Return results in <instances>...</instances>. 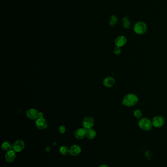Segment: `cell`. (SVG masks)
<instances>
[{"mask_svg": "<svg viewBox=\"0 0 167 167\" xmlns=\"http://www.w3.org/2000/svg\"><path fill=\"white\" fill-rule=\"evenodd\" d=\"M36 126L37 129L40 130L45 129L48 127V123L45 119L40 118L36 119Z\"/></svg>", "mask_w": 167, "mask_h": 167, "instance_id": "6", "label": "cell"}, {"mask_svg": "<svg viewBox=\"0 0 167 167\" xmlns=\"http://www.w3.org/2000/svg\"><path fill=\"white\" fill-rule=\"evenodd\" d=\"M59 151L62 155H67L69 153H70V149L67 146H61L59 149Z\"/></svg>", "mask_w": 167, "mask_h": 167, "instance_id": "17", "label": "cell"}, {"mask_svg": "<svg viewBox=\"0 0 167 167\" xmlns=\"http://www.w3.org/2000/svg\"><path fill=\"white\" fill-rule=\"evenodd\" d=\"M25 148V143L21 140H18L15 141L13 145L12 149L15 152H20Z\"/></svg>", "mask_w": 167, "mask_h": 167, "instance_id": "7", "label": "cell"}, {"mask_svg": "<svg viewBox=\"0 0 167 167\" xmlns=\"http://www.w3.org/2000/svg\"><path fill=\"white\" fill-rule=\"evenodd\" d=\"M59 132L61 134H63L65 133V132H66V127L64 125L60 126V127H59Z\"/></svg>", "mask_w": 167, "mask_h": 167, "instance_id": "21", "label": "cell"}, {"mask_svg": "<svg viewBox=\"0 0 167 167\" xmlns=\"http://www.w3.org/2000/svg\"><path fill=\"white\" fill-rule=\"evenodd\" d=\"M44 114L41 112H39L38 114V117L37 118H44Z\"/></svg>", "mask_w": 167, "mask_h": 167, "instance_id": "22", "label": "cell"}, {"mask_svg": "<svg viewBox=\"0 0 167 167\" xmlns=\"http://www.w3.org/2000/svg\"><path fill=\"white\" fill-rule=\"evenodd\" d=\"M75 136L77 139H82L86 136V129L83 128H79L77 129L75 132Z\"/></svg>", "mask_w": 167, "mask_h": 167, "instance_id": "9", "label": "cell"}, {"mask_svg": "<svg viewBox=\"0 0 167 167\" xmlns=\"http://www.w3.org/2000/svg\"><path fill=\"white\" fill-rule=\"evenodd\" d=\"M139 101L137 96L134 93H129L123 98L122 104L126 107H133L136 105Z\"/></svg>", "mask_w": 167, "mask_h": 167, "instance_id": "1", "label": "cell"}, {"mask_svg": "<svg viewBox=\"0 0 167 167\" xmlns=\"http://www.w3.org/2000/svg\"><path fill=\"white\" fill-rule=\"evenodd\" d=\"M115 84V80L112 77H107L104 79L103 84L107 88H111Z\"/></svg>", "mask_w": 167, "mask_h": 167, "instance_id": "11", "label": "cell"}, {"mask_svg": "<svg viewBox=\"0 0 167 167\" xmlns=\"http://www.w3.org/2000/svg\"><path fill=\"white\" fill-rule=\"evenodd\" d=\"M152 126L156 128L162 127L165 124L164 118L161 116H156L153 117L151 121Z\"/></svg>", "mask_w": 167, "mask_h": 167, "instance_id": "4", "label": "cell"}, {"mask_svg": "<svg viewBox=\"0 0 167 167\" xmlns=\"http://www.w3.org/2000/svg\"><path fill=\"white\" fill-rule=\"evenodd\" d=\"M81 147L78 145H73L70 149V154L72 156H77L80 153Z\"/></svg>", "mask_w": 167, "mask_h": 167, "instance_id": "13", "label": "cell"}, {"mask_svg": "<svg viewBox=\"0 0 167 167\" xmlns=\"http://www.w3.org/2000/svg\"><path fill=\"white\" fill-rule=\"evenodd\" d=\"M117 18L114 15H112L110 17V19L109 21V24L111 26H114L117 23Z\"/></svg>", "mask_w": 167, "mask_h": 167, "instance_id": "18", "label": "cell"}, {"mask_svg": "<svg viewBox=\"0 0 167 167\" xmlns=\"http://www.w3.org/2000/svg\"><path fill=\"white\" fill-rule=\"evenodd\" d=\"M138 126L141 129L145 131H149L152 128L151 121L149 119L144 117L141 119L138 122Z\"/></svg>", "mask_w": 167, "mask_h": 167, "instance_id": "2", "label": "cell"}, {"mask_svg": "<svg viewBox=\"0 0 167 167\" xmlns=\"http://www.w3.org/2000/svg\"><path fill=\"white\" fill-rule=\"evenodd\" d=\"M122 52V49L121 47H115L114 50V52L115 54L116 55H119L121 54Z\"/></svg>", "mask_w": 167, "mask_h": 167, "instance_id": "20", "label": "cell"}, {"mask_svg": "<svg viewBox=\"0 0 167 167\" xmlns=\"http://www.w3.org/2000/svg\"><path fill=\"white\" fill-rule=\"evenodd\" d=\"M123 25L124 28L126 29H129L130 27V23L129 21V17L125 16L123 19Z\"/></svg>", "mask_w": 167, "mask_h": 167, "instance_id": "16", "label": "cell"}, {"mask_svg": "<svg viewBox=\"0 0 167 167\" xmlns=\"http://www.w3.org/2000/svg\"><path fill=\"white\" fill-rule=\"evenodd\" d=\"M2 148L4 151H8L12 149L13 145H12L10 142H5L2 144Z\"/></svg>", "mask_w": 167, "mask_h": 167, "instance_id": "15", "label": "cell"}, {"mask_svg": "<svg viewBox=\"0 0 167 167\" xmlns=\"http://www.w3.org/2000/svg\"><path fill=\"white\" fill-rule=\"evenodd\" d=\"M38 113V111L35 108H30L26 112V115L30 119L35 120L37 118Z\"/></svg>", "mask_w": 167, "mask_h": 167, "instance_id": "8", "label": "cell"}, {"mask_svg": "<svg viewBox=\"0 0 167 167\" xmlns=\"http://www.w3.org/2000/svg\"><path fill=\"white\" fill-rule=\"evenodd\" d=\"M96 136V132L93 129H86V137L88 139H94Z\"/></svg>", "mask_w": 167, "mask_h": 167, "instance_id": "14", "label": "cell"}, {"mask_svg": "<svg viewBox=\"0 0 167 167\" xmlns=\"http://www.w3.org/2000/svg\"><path fill=\"white\" fill-rule=\"evenodd\" d=\"M133 115H134V116L137 119L141 118V117H142V111L141 110H138V109L135 110L133 113Z\"/></svg>", "mask_w": 167, "mask_h": 167, "instance_id": "19", "label": "cell"}, {"mask_svg": "<svg viewBox=\"0 0 167 167\" xmlns=\"http://www.w3.org/2000/svg\"><path fill=\"white\" fill-rule=\"evenodd\" d=\"M127 42V39L126 37L120 36L117 37L115 41V44L117 47H121L124 46Z\"/></svg>", "mask_w": 167, "mask_h": 167, "instance_id": "10", "label": "cell"}, {"mask_svg": "<svg viewBox=\"0 0 167 167\" xmlns=\"http://www.w3.org/2000/svg\"><path fill=\"white\" fill-rule=\"evenodd\" d=\"M133 30L136 34L142 35L146 32L147 26L146 24L144 22H138L134 25Z\"/></svg>", "mask_w": 167, "mask_h": 167, "instance_id": "3", "label": "cell"}, {"mask_svg": "<svg viewBox=\"0 0 167 167\" xmlns=\"http://www.w3.org/2000/svg\"><path fill=\"white\" fill-rule=\"evenodd\" d=\"M99 167H108L107 165H102L99 166Z\"/></svg>", "mask_w": 167, "mask_h": 167, "instance_id": "23", "label": "cell"}, {"mask_svg": "<svg viewBox=\"0 0 167 167\" xmlns=\"http://www.w3.org/2000/svg\"><path fill=\"white\" fill-rule=\"evenodd\" d=\"M5 158H6V161L8 162H12L16 158V154H15V151L13 149L8 151L6 154Z\"/></svg>", "mask_w": 167, "mask_h": 167, "instance_id": "12", "label": "cell"}, {"mask_svg": "<svg viewBox=\"0 0 167 167\" xmlns=\"http://www.w3.org/2000/svg\"><path fill=\"white\" fill-rule=\"evenodd\" d=\"M94 125V120L91 117H85L82 121V125L83 127L86 129H91Z\"/></svg>", "mask_w": 167, "mask_h": 167, "instance_id": "5", "label": "cell"}]
</instances>
